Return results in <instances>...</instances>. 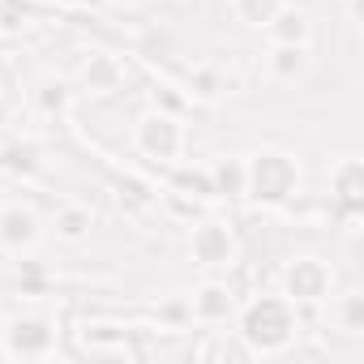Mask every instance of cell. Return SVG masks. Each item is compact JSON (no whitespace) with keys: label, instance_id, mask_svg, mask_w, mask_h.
<instances>
[{"label":"cell","instance_id":"1","mask_svg":"<svg viewBox=\"0 0 364 364\" xmlns=\"http://www.w3.org/2000/svg\"><path fill=\"white\" fill-rule=\"evenodd\" d=\"M240 343L245 355H287L300 338V309L283 291H262L240 309Z\"/></svg>","mask_w":364,"mask_h":364},{"label":"cell","instance_id":"2","mask_svg":"<svg viewBox=\"0 0 364 364\" xmlns=\"http://www.w3.org/2000/svg\"><path fill=\"white\" fill-rule=\"evenodd\" d=\"M304 189V167L283 146H262L257 154H245V202L262 210H283Z\"/></svg>","mask_w":364,"mask_h":364},{"label":"cell","instance_id":"3","mask_svg":"<svg viewBox=\"0 0 364 364\" xmlns=\"http://www.w3.org/2000/svg\"><path fill=\"white\" fill-rule=\"evenodd\" d=\"M133 150L154 167H176L189 150V133H185V124H180L176 112L150 107V112H141L133 120Z\"/></svg>","mask_w":364,"mask_h":364},{"label":"cell","instance_id":"4","mask_svg":"<svg viewBox=\"0 0 364 364\" xmlns=\"http://www.w3.org/2000/svg\"><path fill=\"white\" fill-rule=\"evenodd\" d=\"M9 360H52L60 351V326L52 313H14L0 330Z\"/></svg>","mask_w":364,"mask_h":364},{"label":"cell","instance_id":"5","mask_svg":"<svg viewBox=\"0 0 364 364\" xmlns=\"http://www.w3.org/2000/svg\"><path fill=\"white\" fill-rule=\"evenodd\" d=\"M279 283H283V296L296 304V309H309V304H326L330 296H334V266L326 262V257H317V253H300V257H291L287 266H283V274H279Z\"/></svg>","mask_w":364,"mask_h":364},{"label":"cell","instance_id":"6","mask_svg":"<svg viewBox=\"0 0 364 364\" xmlns=\"http://www.w3.org/2000/svg\"><path fill=\"white\" fill-rule=\"evenodd\" d=\"M330 215L343 232H360L364 219V163L355 154H343L330 167Z\"/></svg>","mask_w":364,"mask_h":364},{"label":"cell","instance_id":"7","mask_svg":"<svg viewBox=\"0 0 364 364\" xmlns=\"http://www.w3.org/2000/svg\"><path fill=\"white\" fill-rule=\"evenodd\" d=\"M236 253H240L236 232L223 219H198L189 228V257H193V266H202V270H232Z\"/></svg>","mask_w":364,"mask_h":364},{"label":"cell","instance_id":"8","mask_svg":"<svg viewBox=\"0 0 364 364\" xmlns=\"http://www.w3.org/2000/svg\"><path fill=\"white\" fill-rule=\"evenodd\" d=\"M43 240V219L26 202H0V253L22 257Z\"/></svg>","mask_w":364,"mask_h":364},{"label":"cell","instance_id":"9","mask_svg":"<svg viewBox=\"0 0 364 364\" xmlns=\"http://www.w3.org/2000/svg\"><path fill=\"white\" fill-rule=\"evenodd\" d=\"M189 317L198 326H223V321H232L236 317V291L228 283H219V279L198 283L193 296H189Z\"/></svg>","mask_w":364,"mask_h":364},{"label":"cell","instance_id":"10","mask_svg":"<svg viewBox=\"0 0 364 364\" xmlns=\"http://www.w3.org/2000/svg\"><path fill=\"white\" fill-rule=\"evenodd\" d=\"M43 171V146L35 137L0 141V176L5 180H35Z\"/></svg>","mask_w":364,"mask_h":364},{"label":"cell","instance_id":"11","mask_svg":"<svg viewBox=\"0 0 364 364\" xmlns=\"http://www.w3.org/2000/svg\"><path fill=\"white\" fill-rule=\"evenodd\" d=\"M120 86H124V65H120L112 52H90V56L82 60V90H86V95L112 99Z\"/></svg>","mask_w":364,"mask_h":364},{"label":"cell","instance_id":"12","mask_svg":"<svg viewBox=\"0 0 364 364\" xmlns=\"http://www.w3.org/2000/svg\"><path fill=\"white\" fill-rule=\"evenodd\" d=\"M171 193H176V198H185V202H193V206L219 202V198H215L210 167H193V163H185V159L171 167Z\"/></svg>","mask_w":364,"mask_h":364},{"label":"cell","instance_id":"13","mask_svg":"<svg viewBox=\"0 0 364 364\" xmlns=\"http://www.w3.org/2000/svg\"><path fill=\"white\" fill-rule=\"evenodd\" d=\"M266 39L270 43H296V48H313V18L296 5H283L270 26H266Z\"/></svg>","mask_w":364,"mask_h":364},{"label":"cell","instance_id":"14","mask_svg":"<svg viewBox=\"0 0 364 364\" xmlns=\"http://www.w3.org/2000/svg\"><path fill=\"white\" fill-rule=\"evenodd\" d=\"M90 232H95V210H90V206H82V202L56 206V215H52V236H56L60 245H86Z\"/></svg>","mask_w":364,"mask_h":364},{"label":"cell","instance_id":"15","mask_svg":"<svg viewBox=\"0 0 364 364\" xmlns=\"http://www.w3.org/2000/svg\"><path fill=\"white\" fill-rule=\"evenodd\" d=\"M309 65H313L309 48H296V43H270V52H266V69L274 82H296L309 73Z\"/></svg>","mask_w":364,"mask_h":364},{"label":"cell","instance_id":"16","mask_svg":"<svg viewBox=\"0 0 364 364\" xmlns=\"http://www.w3.org/2000/svg\"><path fill=\"white\" fill-rule=\"evenodd\" d=\"M210 180H215V198L228 202H245V154H223L210 163Z\"/></svg>","mask_w":364,"mask_h":364},{"label":"cell","instance_id":"17","mask_svg":"<svg viewBox=\"0 0 364 364\" xmlns=\"http://www.w3.org/2000/svg\"><path fill=\"white\" fill-rule=\"evenodd\" d=\"M330 321L343 334H364V291L351 287L343 296H330Z\"/></svg>","mask_w":364,"mask_h":364},{"label":"cell","instance_id":"18","mask_svg":"<svg viewBox=\"0 0 364 364\" xmlns=\"http://www.w3.org/2000/svg\"><path fill=\"white\" fill-rule=\"evenodd\" d=\"M35 107H39L43 116H69V107H73L69 82H65V77H43V82L35 86Z\"/></svg>","mask_w":364,"mask_h":364},{"label":"cell","instance_id":"19","mask_svg":"<svg viewBox=\"0 0 364 364\" xmlns=\"http://www.w3.org/2000/svg\"><path fill=\"white\" fill-rule=\"evenodd\" d=\"M287 5V0H232V18L249 31H266L270 18Z\"/></svg>","mask_w":364,"mask_h":364},{"label":"cell","instance_id":"20","mask_svg":"<svg viewBox=\"0 0 364 364\" xmlns=\"http://www.w3.org/2000/svg\"><path fill=\"white\" fill-rule=\"evenodd\" d=\"M189 86H193L198 99H219V95H223V73H219L215 65H198V69L189 73Z\"/></svg>","mask_w":364,"mask_h":364},{"label":"cell","instance_id":"21","mask_svg":"<svg viewBox=\"0 0 364 364\" xmlns=\"http://www.w3.org/2000/svg\"><path fill=\"white\" fill-rule=\"evenodd\" d=\"M31 0H0V35H14L31 22Z\"/></svg>","mask_w":364,"mask_h":364},{"label":"cell","instance_id":"22","mask_svg":"<svg viewBox=\"0 0 364 364\" xmlns=\"http://www.w3.org/2000/svg\"><path fill=\"white\" fill-rule=\"evenodd\" d=\"M159 313H163L167 321H193V317H189V300H167Z\"/></svg>","mask_w":364,"mask_h":364},{"label":"cell","instance_id":"23","mask_svg":"<svg viewBox=\"0 0 364 364\" xmlns=\"http://www.w3.org/2000/svg\"><path fill=\"white\" fill-rule=\"evenodd\" d=\"M360 14H364V0H347V18H351V26H360Z\"/></svg>","mask_w":364,"mask_h":364},{"label":"cell","instance_id":"24","mask_svg":"<svg viewBox=\"0 0 364 364\" xmlns=\"http://www.w3.org/2000/svg\"><path fill=\"white\" fill-rule=\"evenodd\" d=\"M9 360V347H5V338H0V364H5Z\"/></svg>","mask_w":364,"mask_h":364},{"label":"cell","instance_id":"25","mask_svg":"<svg viewBox=\"0 0 364 364\" xmlns=\"http://www.w3.org/2000/svg\"><path fill=\"white\" fill-rule=\"evenodd\" d=\"M0 202H9V198H5V176H0Z\"/></svg>","mask_w":364,"mask_h":364},{"label":"cell","instance_id":"26","mask_svg":"<svg viewBox=\"0 0 364 364\" xmlns=\"http://www.w3.org/2000/svg\"><path fill=\"white\" fill-rule=\"evenodd\" d=\"M0 124H5V103H0Z\"/></svg>","mask_w":364,"mask_h":364}]
</instances>
